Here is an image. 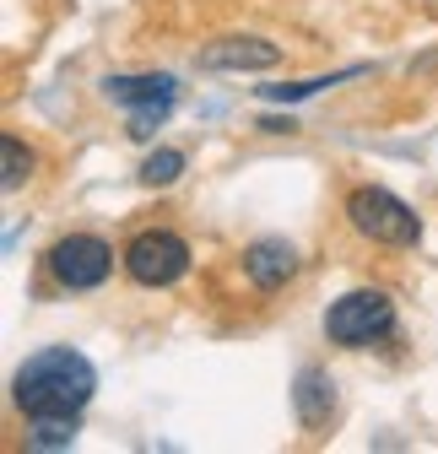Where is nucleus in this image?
Segmentation results:
<instances>
[{"instance_id": "obj_1", "label": "nucleus", "mask_w": 438, "mask_h": 454, "mask_svg": "<svg viewBox=\"0 0 438 454\" xmlns=\"http://www.w3.org/2000/svg\"><path fill=\"white\" fill-rule=\"evenodd\" d=\"M98 389V368L71 352V347H49V352H33L17 379H12V401L17 411L27 417H76Z\"/></svg>"}, {"instance_id": "obj_2", "label": "nucleus", "mask_w": 438, "mask_h": 454, "mask_svg": "<svg viewBox=\"0 0 438 454\" xmlns=\"http://www.w3.org/2000/svg\"><path fill=\"white\" fill-rule=\"evenodd\" d=\"M347 222L357 227L363 239L390 244V249H411V244L422 239L417 211H411L401 195L379 190V184H363V190H352V195H347Z\"/></svg>"}, {"instance_id": "obj_3", "label": "nucleus", "mask_w": 438, "mask_h": 454, "mask_svg": "<svg viewBox=\"0 0 438 454\" xmlns=\"http://www.w3.org/2000/svg\"><path fill=\"white\" fill-rule=\"evenodd\" d=\"M390 330H395V303H390V293H373V287L336 298L331 314H325V335L336 347H373Z\"/></svg>"}, {"instance_id": "obj_4", "label": "nucleus", "mask_w": 438, "mask_h": 454, "mask_svg": "<svg viewBox=\"0 0 438 454\" xmlns=\"http://www.w3.org/2000/svg\"><path fill=\"white\" fill-rule=\"evenodd\" d=\"M125 270L141 287H174V281L190 270V244L168 227H146L125 244Z\"/></svg>"}, {"instance_id": "obj_5", "label": "nucleus", "mask_w": 438, "mask_h": 454, "mask_svg": "<svg viewBox=\"0 0 438 454\" xmlns=\"http://www.w3.org/2000/svg\"><path fill=\"white\" fill-rule=\"evenodd\" d=\"M43 265H49V276L60 281V287L92 293V287L108 281V270H114V249H108L98 233H66L60 244L43 254Z\"/></svg>"}, {"instance_id": "obj_6", "label": "nucleus", "mask_w": 438, "mask_h": 454, "mask_svg": "<svg viewBox=\"0 0 438 454\" xmlns=\"http://www.w3.org/2000/svg\"><path fill=\"white\" fill-rule=\"evenodd\" d=\"M103 92L114 98V103H125V108H136L130 136H136V141H146V136L157 130V120L174 108L179 82H174V76H162V71H141V76H108V82H103Z\"/></svg>"}, {"instance_id": "obj_7", "label": "nucleus", "mask_w": 438, "mask_h": 454, "mask_svg": "<svg viewBox=\"0 0 438 454\" xmlns=\"http://www.w3.org/2000/svg\"><path fill=\"white\" fill-rule=\"evenodd\" d=\"M282 60V49L270 38H223L200 49V71H270Z\"/></svg>"}, {"instance_id": "obj_8", "label": "nucleus", "mask_w": 438, "mask_h": 454, "mask_svg": "<svg viewBox=\"0 0 438 454\" xmlns=\"http://www.w3.org/2000/svg\"><path fill=\"white\" fill-rule=\"evenodd\" d=\"M293 270H298V254H293V244H282V239H260V244L244 249V276L254 281L260 293L287 287Z\"/></svg>"}, {"instance_id": "obj_9", "label": "nucleus", "mask_w": 438, "mask_h": 454, "mask_svg": "<svg viewBox=\"0 0 438 454\" xmlns=\"http://www.w3.org/2000/svg\"><path fill=\"white\" fill-rule=\"evenodd\" d=\"M293 401H298V417H303V427H319L325 417H331V406H336L331 379H325L319 368H303V373H298V389H293Z\"/></svg>"}, {"instance_id": "obj_10", "label": "nucleus", "mask_w": 438, "mask_h": 454, "mask_svg": "<svg viewBox=\"0 0 438 454\" xmlns=\"http://www.w3.org/2000/svg\"><path fill=\"white\" fill-rule=\"evenodd\" d=\"M33 179V152L17 141V136H6V141H0V184H6V190H22Z\"/></svg>"}, {"instance_id": "obj_11", "label": "nucleus", "mask_w": 438, "mask_h": 454, "mask_svg": "<svg viewBox=\"0 0 438 454\" xmlns=\"http://www.w3.org/2000/svg\"><path fill=\"white\" fill-rule=\"evenodd\" d=\"M71 438H76V417H33L27 433L33 449H71Z\"/></svg>"}, {"instance_id": "obj_12", "label": "nucleus", "mask_w": 438, "mask_h": 454, "mask_svg": "<svg viewBox=\"0 0 438 454\" xmlns=\"http://www.w3.org/2000/svg\"><path fill=\"white\" fill-rule=\"evenodd\" d=\"M347 76H357V66H347V71H336V76H309V82H293V87H265V103H303V98L336 87V82H347Z\"/></svg>"}, {"instance_id": "obj_13", "label": "nucleus", "mask_w": 438, "mask_h": 454, "mask_svg": "<svg viewBox=\"0 0 438 454\" xmlns=\"http://www.w3.org/2000/svg\"><path fill=\"white\" fill-rule=\"evenodd\" d=\"M179 174H184V152H174V146H157V152L141 162V184H157V190L174 184Z\"/></svg>"}, {"instance_id": "obj_14", "label": "nucleus", "mask_w": 438, "mask_h": 454, "mask_svg": "<svg viewBox=\"0 0 438 454\" xmlns=\"http://www.w3.org/2000/svg\"><path fill=\"white\" fill-rule=\"evenodd\" d=\"M260 130H265V136H293L298 125H293V114H287V120H260Z\"/></svg>"}]
</instances>
